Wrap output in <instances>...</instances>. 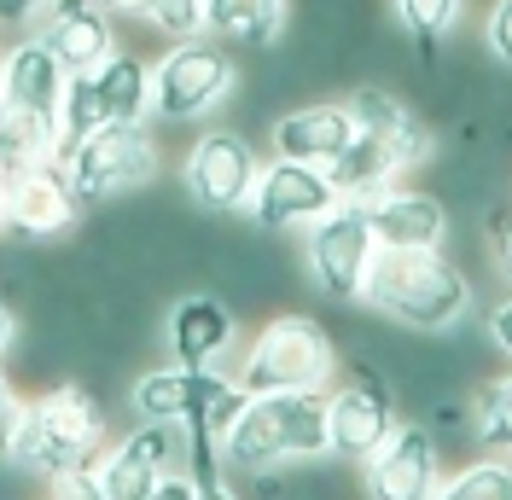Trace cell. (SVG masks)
I'll return each instance as SVG.
<instances>
[{
	"label": "cell",
	"instance_id": "obj_11",
	"mask_svg": "<svg viewBox=\"0 0 512 500\" xmlns=\"http://www.w3.org/2000/svg\"><path fill=\"white\" fill-rule=\"evenodd\" d=\"M332 204H338V187H332L326 163H303V157L274 152L262 163V175H256L245 216L262 233H291V227H309L315 216H326Z\"/></svg>",
	"mask_w": 512,
	"mask_h": 500
},
{
	"label": "cell",
	"instance_id": "obj_4",
	"mask_svg": "<svg viewBox=\"0 0 512 500\" xmlns=\"http://www.w3.org/2000/svg\"><path fill=\"white\" fill-rule=\"evenodd\" d=\"M233 378L251 396H262V390H326L338 378V344L315 314H274L256 326Z\"/></svg>",
	"mask_w": 512,
	"mask_h": 500
},
{
	"label": "cell",
	"instance_id": "obj_10",
	"mask_svg": "<svg viewBox=\"0 0 512 500\" xmlns=\"http://www.w3.org/2000/svg\"><path fill=\"white\" fill-rule=\"evenodd\" d=\"M256 175H262V152L239 128H204L181 163V187L204 216H239L251 204Z\"/></svg>",
	"mask_w": 512,
	"mask_h": 500
},
{
	"label": "cell",
	"instance_id": "obj_8",
	"mask_svg": "<svg viewBox=\"0 0 512 500\" xmlns=\"http://www.w3.org/2000/svg\"><path fill=\"white\" fill-rule=\"evenodd\" d=\"M373 256H379V233L361 198H338L326 216L303 227V268L326 303H361Z\"/></svg>",
	"mask_w": 512,
	"mask_h": 500
},
{
	"label": "cell",
	"instance_id": "obj_19",
	"mask_svg": "<svg viewBox=\"0 0 512 500\" xmlns=\"http://www.w3.org/2000/svg\"><path fill=\"white\" fill-rule=\"evenodd\" d=\"M35 35L53 47V59H59L70 76H88V70L117 47L111 12H99L94 0H47L41 30H35Z\"/></svg>",
	"mask_w": 512,
	"mask_h": 500
},
{
	"label": "cell",
	"instance_id": "obj_36",
	"mask_svg": "<svg viewBox=\"0 0 512 500\" xmlns=\"http://www.w3.org/2000/svg\"><path fill=\"white\" fill-rule=\"evenodd\" d=\"M99 12H111V18H140L146 24V12H152V0H94Z\"/></svg>",
	"mask_w": 512,
	"mask_h": 500
},
{
	"label": "cell",
	"instance_id": "obj_28",
	"mask_svg": "<svg viewBox=\"0 0 512 500\" xmlns=\"http://www.w3.org/2000/svg\"><path fill=\"white\" fill-rule=\"evenodd\" d=\"M99 123H105V105H99V94H94V76H70V82H64V99H59V140L76 146V140L94 134Z\"/></svg>",
	"mask_w": 512,
	"mask_h": 500
},
{
	"label": "cell",
	"instance_id": "obj_37",
	"mask_svg": "<svg viewBox=\"0 0 512 500\" xmlns=\"http://www.w3.org/2000/svg\"><path fill=\"white\" fill-rule=\"evenodd\" d=\"M6 187H12V181H6V175H0V227H6Z\"/></svg>",
	"mask_w": 512,
	"mask_h": 500
},
{
	"label": "cell",
	"instance_id": "obj_27",
	"mask_svg": "<svg viewBox=\"0 0 512 500\" xmlns=\"http://www.w3.org/2000/svg\"><path fill=\"white\" fill-rule=\"evenodd\" d=\"M437 495L443 500H512V454H489L483 448L478 460L448 471Z\"/></svg>",
	"mask_w": 512,
	"mask_h": 500
},
{
	"label": "cell",
	"instance_id": "obj_20",
	"mask_svg": "<svg viewBox=\"0 0 512 500\" xmlns=\"http://www.w3.org/2000/svg\"><path fill=\"white\" fill-rule=\"evenodd\" d=\"M64 82H70V70L53 59V47H47L41 35H18V41L0 53V99H12V105L59 111Z\"/></svg>",
	"mask_w": 512,
	"mask_h": 500
},
{
	"label": "cell",
	"instance_id": "obj_12",
	"mask_svg": "<svg viewBox=\"0 0 512 500\" xmlns=\"http://www.w3.org/2000/svg\"><path fill=\"white\" fill-rule=\"evenodd\" d=\"M169 466H181V425L140 419V431H128L123 442H105V454L88 471V489L99 500H152Z\"/></svg>",
	"mask_w": 512,
	"mask_h": 500
},
{
	"label": "cell",
	"instance_id": "obj_5",
	"mask_svg": "<svg viewBox=\"0 0 512 500\" xmlns=\"http://www.w3.org/2000/svg\"><path fill=\"white\" fill-rule=\"evenodd\" d=\"M59 169L82 204H117L158 181V140L146 123H99L59 152Z\"/></svg>",
	"mask_w": 512,
	"mask_h": 500
},
{
	"label": "cell",
	"instance_id": "obj_2",
	"mask_svg": "<svg viewBox=\"0 0 512 500\" xmlns=\"http://www.w3.org/2000/svg\"><path fill=\"white\" fill-rule=\"evenodd\" d=\"M332 454L326 425V390H262L239 407V419L222 431L227 477H262L286 466H315Z\"/></svg>",
	"mask_w": 512,
	"mask_h": 500
},
{
	"label": "cell",
	"instance_id": "obj_1",
	"mask_svg": "<svg viewBox=\"0 0 512 500\" xmlns=\"http://www.w3.org/2000/svg\"><path fill=\"white\" fill-rule=\"evenodd\" d=\"M361 303L384 320H396L402 332H448V326H466L478 291H472V274L443 245L431 250L379 245L373 268H367V285H361Z\"/></svg>",
	"mask_w": 512,
	"mask_h": 500
},
{
	"label": "cell",
	"instance_id": "obj_6",
	"mask_svg": "<svg viewBox=\"0 0 512 500\" xmlns=\"http://www.w3.org/2000/svg\"><path fill=\"white\" fill-rule=\"evenodd\" d=\"M251 402V390L239 378L216 373V367H152L128 384V407L134 419H158V425H198V431H216L239 419V407Z\"/></svg>",
	"mask_w": 512,
	"mask_h": 500
},
{
	"label": "cell",
	"instance_id": "obj_7",
	"mask_svg": "<svg viewBox=\"0 0 512 500\" xmlns=\"http://www.w3.org/2000/svg\"><path fill=\"white\" fill-rule=\"evenodd\" d=\"M233 88H239V64H233L222 35L210 30L169 41L152 59V117H163V123H198Z\"/></svg>",
	"mask_w": 512,
	"mask_h": 500
},
{
	"label": "cell",
	"instance_id": "obj_34",
	"mask_svg": "<svg viewBox=\"0 0 512 500\" xmlns=\"http://www.w3.org/2000/svg\"><path fill=\"white\" fill-rule=\"evenodd\" d=\"M489 344H495V349H501V355L512 361V297L489 309Z\"/></svg>",
	"mask_w": 512,
	"mask_h": 500
},
{
	"label": "cell",
	"instance_id": "obj_35",
	"mask_svg": "<svg viewBox=\"0 0 512 500\" xmlns=\"http://www.w3.org/2000/svg\"><path fill=\"white\" fill-rule=\"evenodd\" d=\"M12 344H18V309H12V297L0 291V361L12 355Z\"/></svg>",
	"mask_w": 512,
	"mask_h": 500
},
{
	"label": "cell",
	"instance_id": "obj_31",
	"mask_svg": "<svg viewBox=\"0 0 512 500\" xmlns=\"http://www.w3.org/2000/svg\"><path fill=\"white\" fill-rule=\"evenodd\" d=\"M483 216H489V256H495L501 280L512 285V204H489Z\"/></svg>",
	"mask_w": 512,
	"mask_h": 500
},
{
	"label": "cell",
	"instance_id": "obj_23",
	"mask_svg": "<svg viewBox=\"0 0 512 500\" xmlns=\"http://www.w3.org/2000/svg\"><path fill=\"white\" fill-rule=\"evenodd\" d=\"M326 175H332L338 198H373V192L396 187V181L408 175V163L396 157V146H390V140L367 134V128H355V140L332 157V163H326Z\"/></svg>",
	"mask_w": 512,
	"mask_h": 500
},
{
	"label": "cell",
	"instance_id": "obj_16",
	"mask_svg": "<svg viewBox=\"0 0 512 500\" xmlns=\"http://www.w3.org/2000/svg\"><path fill=\"white\" fill-rule=\"evenodd\" d=\"M344 105H350L355 128H367V134L390 140L396 157H402L408 169L431 163L437 146H443V140H437V128L419 117V105H408V99L396 94V88H384V82H355L350 94H344Z\"/></svg>",
	"mask_w": 512,
	"mask_h": 500
},
{
	"label": "cell",
	"instance_id": "obj_22",
	"mask_svg": "<svg viewBox=\"0 0 512 500\" xmlns=\"http://www.w3.org/2000/svg\"><path fill=\"white\" fill-rule=\"evenodd\" d=\"M88 76H94V94L105 105V123H146L152 117V59L146 53L111 47Z\"/></svg>",
	"mask_w": 512,
	"mask_h": 500
},
{
	"label": "cell",
	"instance_id": "obj_3",
	"mask_svg": "<svg viewBox=\"0 0 512 500\" xmlns=\"http://www.w3.org/2000/svg\"><path fill=\"white\" fill-rule=\"evenodd\" d=\"M111 442L105 407L82 378H59L53 390H41L35 402H24V419L6 442V466L18 477H76L94 471V460Z\"/></svg>",
	"mask_w": 512,
	"mask_h": 500
},
{
	"label": "cell",
	"instance_id": "obj_24",
	"mask_svg": "<svg viewBox=\"0 0 512 500\" xmlns=\"http://www.w3.org/2000/svg\"><path fill=\"white\" fill-rule=\"evenodd\" d=\"M210 35L239 47H274L291 30V0H204Z\"/></svg>",
	"mask_w": 512,
	"mask_h": 500
},
{
	"label": "cell",
	"instance_id": "obj_9",
	"mask_svg": "<svg viewBox=\"0 0 512 500\" xmlns=\"http://www.w3.org/2000/svg\"><path fill=\"white\" fill-rule=\"evenodd\" d=\"M402 407H396V384L384 378L373 355H361L344 384H326V425H332V460L367 466L379 454V442L396 431Z\"/></svg>",
	"mask_w": 512,
	"mask_h": 500
},
{
	"label": "cell",
	"instance_id": "obj_13",
	"mask_svg": "<svg viewBox=\"0 0 512 500\" xmlns=\"http://www.w3.org/2000/svg\"><path fill=\"white\" fill-rule=\"evenodd\" d=\"M367 489L379 500H431L443 489V442L431 431V419H396V431L379 442V454L367 460Z\"/></svg>",
	"mask_w": 512,
	"mask_h": 500
},
{
	"label": "cell",
	"instance_id": "obj_29",
	"mask_svg": "<svg viewBox=\"0 0 512 500\" xmlns=\"http://www.w3.org/2000/svg\"><path fill=\"white\" fill-rule=\"evenodd\" d=\"M146 24L163 35V41H187V35H204L210 18H204V0H152Z\"/></svg>",
	"mask_w": 512,
	"mask_h": 500
},
{
	"label": "cell",
	"instance_id": "obj_14",
	"mask_svg": "<svg viewBox=\"0 0 512 500\" xmlns=\"http://www.w3.org/2000/svg\"><path fill=\"white\" fill-rule=\"evenodd\" d=\"M82 227V198L70 192L59 163L35 169V175H18L6 187V233H18L24 245H41V239H70Z\"/></svg>",
	"mask_w": 512,
	"mask_h": 500
},
{
	"label": "cell",
	"instance_id": "obj_30",
	"mask_svg": "<svg viewBox=\"0 0 512 500\" xmlns=\"http://www.w3.org/2000/svg\"><path fill=\"white\" fill-rule=\"evenodd\" d=\"M483 47H489V59L512 70V0H489V12H483Z\"/></svg>",
	"mask_w": 512,
	"mask_h": 500
},
{
	"label": "cell",
	"instance_id": "obj_26",
	"mask_svg": "<svg viewBox=\"0 0 512 500\" xmlns=\"http://www.w3.org/2000/svg\"><path fill=\"white\" fill-rule=\"evenodd\" d=\"M396 24L408 30V41H414V53H419V76L431 82L443 35L460 24V0H396Z\"/></svg>",
	"mask_w": 512,
	"mask_h": 500
},
{
	"label": "cell",
	"instance_id": "obj_32",
	"mask_svg": "<svg viewBox=\"0 0 512 500\" xmlns=\"http://www.w3.org/2000/svg\"><path fill=\"white\" fill-rule=\"evenodd\" d=\"M18 419H24V396H18V378L0 367V460H6V442L18 431Z\"/></svg>",
	"mask_w": 512,
	"mask_h": 500
},
{
	"label": "cell",
	"instance_id": "obj_15",
	"mask_svg": "<svg viewBox=\"0 0 512 500\" xmlns=\"http://www.w3.org/2000/svg\"><path fill=\"white\" fill-rule=\"evenodd\" d=\"M367 204V216H373V233H379V245H396V250H431V245H448V198L443 192H425V187H408V181H396V187L373 192V198H361Z\"/></svg>",
	"mask_w": 512,
	"mask_h": 500
},
{
	"label": "cell",
	"instance_id": "obj_25",
	"mask_svg": "<svg viewBox=\"0 0 512 500\" xmlns=\"http://www.w3.org/2000/svg\"><path fill=\"white\" fill-rule=\"evenodd\" d=\"M460 402H466L472 442H478V448H489V454H512V373L478 378Z\"/></svg>",
	"mask_w": 512,
	"mask_h": 500
},
{
	"label": "cell",
	"instance_id": "obj_21",
	"mask_svg": "<svg viewBox=\"0 0 512 500\" xmlns=\"http://www.w3.org/2000/svg\"><path fill=\"white\" fill-rule=\"evenodd\" d=\"M59 111H35V105H12L0 99V175L18 181L47 163H59Z\"/></svg>",
	"mask_w": 512,
	"mask_h": 500
},
{
	"label": "cell",
	"instance_id": "obj_17",
	"mask_svg": "<svg viewBox=\"0 0 512 500\" xmlns=\"http://www.w3.org/2000/svg\"><path fill=\"white\" fill-rule=\"evenodd\" d=\"M239 338V320L227 309L222 297H204V291H192L181 297L169 320H163V344H169V361H181V367H216L227 349Z\"/></svg>",
	"mask_w": 512,
	"mask_h": 500
},
{
	"label": "cell",
	"instance_id": "obj_18",
	"mask_svg": "<svg viewBox=\"0 0 512 500\" xmlns=\"http://www.w3.org/2000/svg\"><path fill=\"white\" fill-rule=\"evenodd\" d=\"M268 140H274V152H280V157L332 163V157L355 140V117H350V105H344V99H303V105H291V111L274 117Z\"/></svg>",
	"mask_w": 512,
	"mask_h": 500
},
{
	"label": "cell",
	"instance_id": "obj_33",
	"mask_svg": "<svg viewBox=\"0 0 512 500\" xmlns=\"http://www.w3.org/2000/svg\"><path fill=\"white\" fill-rule=\"evenodd\" d=\"M47 12V0H0V30H24Z\"/></svg>",
	"mask_w": 512,
	"mask_h": 500
}]
</instances>
